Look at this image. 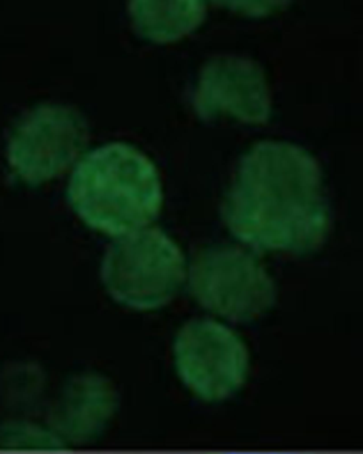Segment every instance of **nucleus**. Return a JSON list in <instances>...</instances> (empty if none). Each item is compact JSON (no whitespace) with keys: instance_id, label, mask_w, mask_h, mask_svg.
<instances>
[{"instance_id":"obj_1","label":"nucleus","mask_w":363,"mask_h":454,"mask_svg":"<svg viewBox=\"0 0 363 454\" xmlns=\"http://www.w3.org/2000/svg\"><path fill=\"white\" fill-rule=\"evenodd\" d=\"M221 218L234 238L259 252H315L329 232L317 160L290 142H257L239 160Z\"/></svg>"},{"instance_id":"obj_2","label":"nucleus","mask_w":363,"mask_h":454,"mask_svg":"<svg viewBox=\"0 0 363 454\" xmlns=\"http://www.w3.org/2000/svg\"><path fill=\"white\" fill-rule=\"evenodd\" d=\"M67 199L90 229L120 238L158 216L163 188L158 168L142 151L110 142L81 156L69 179Z\"/></svg>"},{"instance_id":"obj_3","label":"nucleus","mask_w":363,"mask_h":454,"mask_svg":"<svg viewBox=\"0 0 363 454\" xmlns=\"http://www.w3.org/2000/svg\"><path fill=\"white\" fill-rule=\"evenodd\" d=\"M179 245L159 227L117 238L104 252L101 282L113 301L138 312L168 305L186 280Z\"/></svg>"},{"instance_id":"obj_4","label":"nucleus","mask_w":363,"mask_h":454,"mask_svg":"<svg viewBox=\"0 0 363 454\" xmlns=\"http://www.w3.org/2000/svg\"><path fill=\"white\" fill-rule=\"evenodd\" d=\"M197 303L232 323L262 317L276 301V286L260 259L234 245L195 254L186 273Z\"/></svg>"},{"instance_id":"obj_5","label":"nucleus","mask_w":363,"mask_h":454,"mask_svg":"<svg viewBox=\"0 0 363 454\" xmlns=\"http://www.w3.org/2000/svg\"><path fill=\"white\" fill-rule=\"evenodd\" d=\"M172 355L182 385L205 403L236 395L250 374L248 346L216 319L186 321L174 339Z\"/></svg>"},{"instance_id":"obj_6","label":"nucleus","mask_w":363,"mask_h":454,"mask_svg":"<svg viewBox=\"0 0 363 454\" xmlns=\"http://www.w3.org/2000/svg\"><path fill=\"white\" fill-rule=\"evenodd\" d=\"M87 138V122L78 110L39 105L12 128L7 160L23 183L37 186L66 172L83 151Z\"/></svg>"},{"instance_id":"obj_7","label":"nucleus","mask_w":363,"mask_h":454,"mask_svg":"<svg viewBox=\"0 0 363 454\" xmlns=\"http://www.w3.org/2000/svg\"><path fill=\"white\" fill-rule=\"evenodd\" d=\"M193 108L204 121L230 115L246 124L267 122L271 92L264 69L248 57H212L200 71Z\"/></svg>"},{"instance_id":"obj_8","label":"nucleus","mask_w":363,"mask_h":454,"mask_svg":"<svg viewBox=\"0 0 363 454\" xmlns=\"http://www.w3.org/2000/svg\"><path fill=\"white\" fill-rule=\"evenodd\" d=\"M117 406L119 394L112 380L83 371L62 385L44 424L67 447H74L99 436L113 419Z\"/></svg>"},{"instance_id":"obj_9","label":"nucleus","mask_w":363,"mask_h":454,"mask_svg":"<svg viewBox=\"0 0 363 454\" xmlns=\"http://www.w3.org/2000/svg\"><path fill=\"white\" fill-rule=\"evenodd\" d=\"M133 28L152 43H175L200 27L205 0H129Z\"/></svg>"},{"instance_id":"obj_10","label":"nucleus","mask_w":363,"mask_h":454,"mask_svg":"<svg viewBox=\"0 0 363 454\" xmlns=\"http://www.w3.org/2000/svg\"><path fill=\"white\" fill-rule=\"evenodd\" d=\"M0 449L5 450H66L69 449L46 424L11 420L0 427Z\"/></svg>"},{"instance_id":"obj_11","label":"nucleus","mask_w":363,"mask_h":454,"mask_svg":"<svg viewBox=\"0 0 363 454\" xmlns=\"http://www.w3.org/2000/svg\"><path fill=\"white\" fill-rule=\"evenodd\" d=\"M212 4L248 18H266L283 11L290 0H212Z\"/></svg>"}]
</instances>
